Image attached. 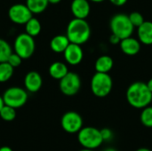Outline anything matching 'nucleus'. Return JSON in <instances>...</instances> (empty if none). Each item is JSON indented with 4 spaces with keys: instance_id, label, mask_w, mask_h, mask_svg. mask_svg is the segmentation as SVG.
I'll use <instances>...</instances> for the list:
<instances>
[{
    "instance_id": "30",
    "label": "nucleus",
    "mask_w": 152,
    "mask_h": 151,
    "mask_svg": "<svg viewBox=\"0 0 152 151\" xmlns=\"http://www.w3.org/2000/svg\"><path fill=\"white\" fill-rule=\"evenodd\" d=\"M0 151H13L10 147H7V146H3L0 148Z\"/></svg>"
},
{
    "instance_id": "28",
    "label": "nucleus",
    "mask_w": 152,
    "mask_h": 151,
    "mask_svg": "<svg viewBox=\"0 0 152 151\" xmlns=\"http://www.w3.org/2000/svg\"><path fill=\"white\" fill-rule=\"evenodd\" d=\"M120 41H121V39L118 36H117L116 35H114V34H111V36H110V42L112 44H119Z\"/></svg>"
},
{
    "instance_id": "25",
    "label": "nucleus",
    "mask_w": 152,
    "mask_h": 151,
    "mask_svg": "<svg viewBox=\"0 0 152 151\" xmlns=\"http://www.w3.org/2000/svg\"><path fill=\"white\" fill-rule=\"evenodd\" d=\"M128 17H129V20H130V21L132 22V24L134 25V28L140 27L145 21L142 14L140 13V12H131L130 14H128Z\"/></svg>"
},
{
    "instance_id": "24",
    "label": "nucleus",
    "mask_w": 152,
    "mask_h": 151,
    "mask_svg": "<svg viewBox=\"0 0 152 151\" xmlns=\"http://www.w3.org/2000/svg\"><path fill=\"white\" fill-rule=\"evenodd\" d=\"M16 109L8 106V105H4V107L2 108V109L0 110V117L6 122H11L12 120H14V118L16 117Z\"/></svg>"
},
{
    "instance_id": "22",
    "label": "nucleus",
    "mask_w": 152,
    "mask_h": 151,
    "mask_svg": "<svg viewBox=\"0 0 152 151\" xmlns=\"http://www.w3.org/2000/svg\"><path fill=\"white\" fill-rule=\"evenodd\" d=\"M12 53V49L10 44L4 39L0 38V62L7 61Z\"/></svg>"
},
{
    "instance_id": "27",
    "label": "nucleus",
    "mask_w": 152,
    "mask_h": 151,
    "mask_svg": "<svg viewBox=\"0 0 152 151\" xmlns=\"http://www.w3.org/2000/svg\"><path fill=\"white\" fill-rule=\"evenodd\" d=\"M101 133L104 142H109L113 138V133L110 128H103L101 130Z\"/></svg>"
},
{
    "instance_id": "34",
    "label": "nucleus",
    "mask_w": 152,
    "mask_h": 151,
    "mask_svg": "<svg viewBox=\"0 0 152 151\" xmlns=\"http://www.w3.org/2000/svg\"><path fill=\"white\" fill-rule=\"evenodd\" d=\"M136 151H151V150L147 149V148H141V149H138Z\"/></svg>"
},
{
    "instance_id": "2",
    "label": "nucleus",
    "mask_w": 152,
    "mask_h": 151,
    "mask_svg": "<svg viewBox=\"0 0 152 151\" xmlns=\"http://www.w3.org/2000/svg\"><path fill=\"white\" fill-rule=\"evenodd\" d=\"M66 36L70 43L82 45L89 40L91 28L86 19L74 18L67 26Z\"/></svg>"
},
{
    "instance_id": "21",
    "label": "nucleus",
    "mask_w": 152,
    "mask_h": 151,
    "mask_svg": "<svg viewBox=\"0 0 152 151\" xmlns=\"http://www.w3.org/2000/svg\"><path fill=\"white\" fill-rule=\"evenodd\" d=\"M14 72V68L7 61L0 62V83H5L11 79Z\"/></svg>"
},
{
    "instance_id": "33",
    "label": "nucleus",
    "mask_w": 152,
    "mask_h": 151,
    "mask_svg": "<svg viewBox=\"0 0 152 151\" xmlns=\"http://www.w3.org/2000/svg\"><path fill=\"white\" fill-rule=\"evenodd\" d=\"M4 102L3 96H0V110L2 109V108L4 107Z\"/></svg>"
},
{
    "instance_id": "23",
    "label": "nucleus",
    "mask_w": 152,
    "mask_h": 151,
    "mask_svg": "<svg viewBox=\"0 0 152 151\" xmlns=\"http://www.w3.org/2000/svg\"><path fill=\"white\" fill-rule=\"evenodd\" d=\"M142 124L148 128H152V106H147L142 109L140 116Z\"/></svg>"
},
{
    "instance_id": "6",
    "label": "nucleus",
    "mask_w": 152,
    "mask_h": 151,
    "mask_svg": "<svg viewBox=\"0 0 152 151\" xmlns=\"http://www.w3.org/2000/svg\"><path fill=\"white\" fill-rule=\"evenodd\" d=\"M13 50L21 57L22 60L30 58L36 50V43L34 37L26 32L18 35L14 40Z\"/></svg>"
},
{
    "instance_id": "4",
    "label": "nucleus",
    "mask_w": 152,
    "mask_h": 151,
    "mask_svg": "<svg viewBox=\"0 0 152 151\" xmlns=\"http://www.w3.org/2000/svg\"><path fill=\"white\" fill-rule=\"evenodd\" d=\"M110 28L111 34L116 35L120 39L131 36L134 30V27L130 21L128 15L125 13L115 14L110 19Z\"/></svg>"
},
{
    "instance_id": "16",
    "label": "nucleus",
    "mask_w": 152,
    "mask_h": 151,
    "mask_svg": "<svg viewBox=\"0 0 152 151\" xmlns=\"http://www.w3.org/2000/svg\"><path fill=\"white\" fill-rule=\"evenodd\" d=\"M70 44L66 35H57L53 36L50 42V48L56 53H63Z\"/></svg>"
},
{
    "instance_id": "3",
    "label": "nucleus",
    "mask_w": 152,
    "mask_h": 151,
    "mask_svg": "<svg viewBox=\"0 0 152 151\" xmlns=\"http://www.w3.org/2000/svg\"><path fill=\"white\" fill-rule=\"evenodd\" d=\"M77 141L84 149L94 150L101 147L104 142L101 130L93 126L82 127V129L77 133Z\"/></svg>"
},
{
    "instance_id": "38",
    "label": "nucleus",
    "mask_w": 152,
    "mask_h": 151,
    "mask_svg": "<svg viewBox=\"0 0 152 151\" xmlns=\"http://www.w3.org/2000/svg\"><path fill=\"white\" fill-rule=\"evenodd\" d=\"M151 103H152V100H151Z\"/></svg>"
},
{
    "instance_id": "12",
    "label": "nucleus",
    "mask_w": 152,
    "mask_h": 151,
    "mask_svg": "<svg viewBox=\"0 0 152 151\" xmlns=\"http://www.w3.org/2000/svg\"><path fill=\"white\" fill-rule=\"evenodd\" d=\"M43 85V78L37 71H29L24 77V86L27 92L37 93Z\"/></svg>"
},
{
    "instance_id": "37",
    "label": "nucleus",
    "mask_w": 152,
    "mask_h": 151,
    "mask_svg": "<svg viewBox=\"0 0 152 151\" xmlns=\"http://www.w3.org/2000/svg\"><path fill=\"white\" fill-rule=\"evenodd\" d=\"M79 151H94V150H89V149H83V150H81Z\"/></svg>"
},
{
    "instance_id": "36",
    "label": "nucleus",
    "mask_w": 152,
    "mask_h": 151,
    "mask_svg": "<svg viewBox=\"0 0 152 151\" xmlns=\"http://www.w3.org/2000/svg\"><path fill=\"white\" fill-rule=\"evenodd\" d=\"M90 2H93V3H102L103 2L104 0H89Z\"/></svg>"
},
{
    "instance_id": "20",
    "label": "nucleus",
    "mask_w": 152,
    "mask_h": 151,
    "mask_svg": "<svg viewBox=\"0 0 152 151\" xmlns=\"http://www.w3.org/2000/svg\"><path fill=\"white\" fill-rule=\"evenodd\" d=\"M42 26L40 21L37 19L32 17L26 24H25V32L29 36L35 37L38 36L41 32Z\"/></svg>"
},
{
    "instance_id": "17",
    "label": "nucleus",
    "mask_w": 152,
    "mask_h": 151,
    "mask_svg": "<svg viewBox=\"0 0 152 151\" xmlns=\"http://www.w3.org/2000/svg\"><path fill=\"white\" fill-rule=\"evenodd\" d=\"M48 72H49V75L53 79L61 80L64 76L67 75V73L69 72V69L65 63L61 61H55L50 65Z\"/></svg>"
},
{
    "instance_id": "7",
    "label": "nucleus",
    "mask_w": 152,
    "mask_h": 151,
    "mask_svg": "<svg viewBox=\"0 0 152 151\" xmlns=\"http://www.w3.org/2000/svg\"><path fill=\"white\" fill-rule=\"evenodd\" d=\"M3 99L5 105L19 109L26 104L28 101V92L26 89L12 86L5 90L3 94Z\"/></svg>"
},
{
    "instance_id": "31",
    "label": "nucleus",
    "mask_w": 152,
    "mask_h": 151,
    "mask_svg": "<svg viewBox=\"0 0 152 151\" xmlns=\"http://www.w3.org/2000/svg\"><path fill=\"white\" fill-rule=\"evenodd\" d=\"M146 84H147V86H148V88L150 89V91H151V92L152 93V78H151V79H150V80H149V81H148Z\"/></svg>"
},
{
    "instance_id": "5",
    "label": "nucleus",
    "mask_w": 152,
    "mask_h": 151,
    "mask_svg": "<svg viewBox=\"0 0 152 151\" xmlns=\"http://www.w3.org/2000/svg\"><path fill=\"white\" fill-rule=\"evenodd\" d=\"M113 87V81L109 73L96 72L91 79V91L99 98L108 96Z\"/></svg>"
},
{
    "instance_id": "11",
    "label": "nucleus",
    "mask_w": 152,
    "mask_h": 151,
    "mask_svg": "<svg viewBox=\"0 0 152 151\" xmlns=\"http://www.w3.org/2000/svg\"><path fill=\"white\" fill-rule=\"evenodd\" d=\"M63 55L67 63L73 66L78 65L84 58V53L81 45L73 43L69 44V46L64 51Z\"/></svg>"
},
{
    "instance_id": "19",
    "label": "nucleus",
    "mask_w": 152,
    "mask_h": 151,
    "mask_svg": "<svg viewBox=\"0 0 152 151\" xmlns=\"http://www.w3.org/2000/svg\"><path fill=\"white\" fill-rule=\"evenodd\" d=\"M48 0H26V5L34 14L43 12L48 6Z\"/></svg>"
},
{
    "instance_id": "1",
    "label": "nucleus",
    "mask_w": 152,
    "mask_h": 151,
    "mask_svg": "<svg viewBox=\"0 0 152 151\" xmlns=\"http://www.w3.org/2000/svg\"><path fill=\"white\" fill-rule=\"evenodd\" d=\"M152 93L146 83L134 82L126 90V101L135 109H143L151 103Z\"/></svg>"
},
{
    "instance_id": "26",
    "label": "nucleus",
    "mask_w": 152,
    "mask_h": 151,
    "mask_svg": "<svg viewBox=\"0 0 152 151\" xmlns=\"http://www.w3.org/2000/svg\"><path fill=\"white\" fill-rule=\"evenodd\" d=\"M7 62H8L12 67H13V68L15 69V68L19 67V66L21 64L22 59H21V57H20L19 54H17L15 52H12V53H11V55L9 56V58H8V60H7Z\"/></svg>"
},
{
    "instance_id": "15",
    "label": "nucleus",
    "mask_w": 152,
    "mask_h": 151,
    "mask_svg": "<svg viewBox=\"0 0 152 151\" xmlns=\"http://www.w3.org/2000/svg\"><path fill=\"white\" fill-rule=\"evenodd\" d=\"M138 40L145 45L152 44V21L145 20L140 27L137 28Z\"/></svg>"
},
{
    "instance_id": "32",
    "label": "nucleus",
    "mask_w": 152,
    "mask_h": 151,
    "mask_svg": "<svg viewBox=\"0 0 152 151\" xmlns=\"http://www.w3.org/2000/svg\"><path fill=\"white\" fill-rule=\"evenodd\" d=\"M61 0H48L49 4H59Z\"/></svg>"
},
{
    "instance_id": "14",
    "label": "nucleus",
    "mask_w": 152,
    "mask_h": 151,
    "mask_svg": "<svg viewBox=\"0 0 152 151\" xmlns=\"http://www.w3.org/2000/svg\"><path fill=\"white\" fill-rule=\"evenodd\" d=\"M119 46H120L121 51L125 54L128 56H134V55H136L140 52L141 42L138 39L132 37L131 36L124 39H121L119 43Z\"/></svg>"
},
{
    "instance_id": "35",
    "label": "nucleus",
    "mask_w": 152,
    "mask_h": 151,
    "mask_svg": "<svg viewBox=\"0 0 152 151\" xmlns=\"http://www.w3.org/2000/svg\"><path fill=\"white\" fill-rule=\"evenodd\" d=\"M103 151H118L116 149H114V148H108V149H106V150H104Z\"/></svg>"
},
{
    "instance_id": "10",
    "label": "nucleus",
    "mask_w": 152,
    "mask_h": 151,
    "mask_svg": "<svg viewBox=\"0 0 152 151\" xmlns=\"http://www.w3.org/2000/svg\"><path fill=\"white\" fill-rule=\"evenodd\" d=\"M28 7L23 4H12L8 10V16L11 21L19 25H25L33 16Z\"/></svg>"
},
{
    "instance_id": "9",
    "label": "nucleus",
    "mask_w": 152,
    "mask_h": 151,
    "mask_svg": "<svg viewBox=\"0 0 152 151\" xmlns=\"http://www.w3.org/2000/svg\"><path fill=\"white\" fill-rule=\"evenodd\" d=\"M61 125L68 133H77L83 127V118L76 111H68L61 117Z\"/></svg>"
},
{
    "instance_id": "29",
    "label": "nucleus",
    "mask_w": 152,
    "mask_h": 151,
    "mask_svg": "<svg viewBox=\"0 0 152 151\" xmlns=\"http://www.w3.org/2000/svg\"><path fill=\"white\" fill-rule=\"evenodd\" d=\"M111 4H113L116 6H122L126 4L127 0H110Z\"/></svg>"
},
{
    "instance_id": "8",
    "label": "nucleus",
    "mask_w": 152,
    "mask_h": 151,
    "mask_svg": "<svg viewBox=\"0 0 152 151\" xmlns=\"http://www.w3.org/2000/svg\"><path fill=\"white\" fill-rule=\"evenodd\" d=\"M59 87L61 92L66 96L76 95L81 88V79L77 73L69 71L60 80Z\"/></svg>"
},
{
    "instance_id": "13",
    "label": "nucleus",
    "mask_w": 152,
    "mask_h": 151,
    "mask_svg": "<svg viewBox=\"0 0 152 151\" xmlns=\"http://www.w3.org/2000/svg\"><path fill=\"white\" fill-rule=\"evenodd\" d=\"M70 10L75 18L86 19L91 11L89 0H73L70 4Z\"/></svg>"
},
{
    "instance_id": "18",
    "label": "nucleus",
    "mask_w": 152,
    "mask_h": 151,
    "mask_svg": "<svg viewBox=\"0 0 152 151\" xmlns=\"http://www.w3.org/2000/svg\"><path fill=\"white\" fill-rule=\"evenodd\" d=\"M114 61L113 59L109 55H102L100 56L94 64V68L96 72L102 73H109L113 68Z\"/></svg>"
}]
</instances>
